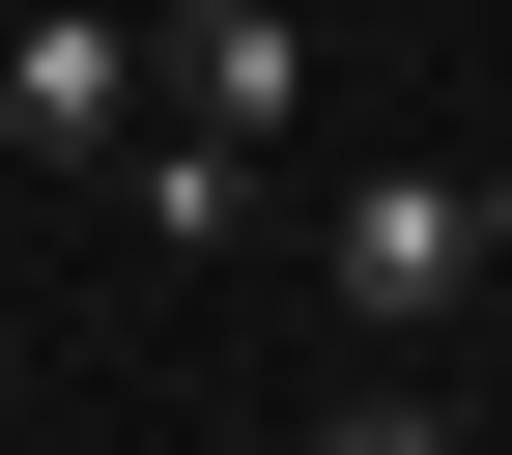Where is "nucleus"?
I'll list each match as a JSON object with an SVG mask.
<instances>
[{
	"instance_id": "obj_3",
	"label": "nucleus",
	"mask_w": 512,
	"mask_h": 455,
	"mask_svg": "<svg viewBox=\"0 0 512 455\" xmlns=\"http://www.w3.org/2000/svg\"><path fill=\"white\" fill-rule=\"evenodd\" d=\"M285 86H313V0H171V114L200 143H256Z\"/></svg>"
},
{
	"instance_id": "obj_5",
	"label": "nucleus",
	"mask_w": 512,
	"mask_h": 455,
	"mask_svg": "<svg viewBox=\"0 0 512 455\" xmlns=\"http://www.w3.org/2000/svg\"><path fill=\"white\" fill-rule=\"evenodd\" d=\"M313 455H456V427H427V399H370V427H313Z\"/></svg>"
},
{
	"instance_id": "obj_2",
	"label": "nucleus",
	"mask_w": 512,
	"mask_h": 455,
	"mask_svg": "<svg viewBox=\"0 0 512 455\" xmlns=\"http://www.w3.org/2000/svg\"><path fill=\"white\" fill-rule=\"evenodd\" d=\"M313 256H342V313H370V342H427L512 228H484V171H342V228H313Z\"/></svg>"
},
{
	"instance_id": "obj_1",
	"label": "nucleus",
	"mask_w": 512,
	"mask_h": 455,
	"mask_svg": "<svg viewBox=\"0 0 512 455\" xmlns=\"http://www.w3.org/2000/svg\"><path fill=\"white\" fill-rule=\"evenodd\" d=\"M0 143L29 171H114L143 143V0H0Z\"/></svg>"
},
{
	"instance_id": "obj_4",
	"label": "nucleus",
	"mask_w": 512,
	"mask_h": 455,
	"mask_svg": "<svg viewBox=\"0 0 512 455\" xmlns=\"http://www.w3.org/2000/svg\"><path fill=\"white\" fill-rule=\"evenodd\" d=\"M114 200H143L171 256H228V228H256V143H200V114H143V143H114Z\"/></svg>"
}]
</instances>
